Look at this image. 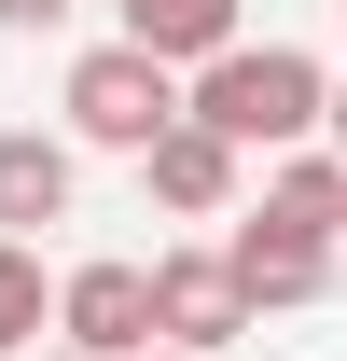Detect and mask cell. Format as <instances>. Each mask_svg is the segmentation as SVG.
<instances>
[{"label":"cell","instance_id":"cell-1","mask_svg":"<svg viewBox=\"0 0 347 361\" xmlns=\"http://www.w3.org/2000/svg\"><path fill=\"white\" fill-rule=\"evenodd\" d=\"M319 56L305 42H222L181 70V126H209L222 153H292V139H319Z\"/></svg>","mask_w":347,"mask_h":361},{"label":"cell","instance_id":"cell-2","mask_svg":"<svg viewBox=\"0 0 347 361\" xmlns=\"http://www.w3.org/2000/svg\"><path fill=\"white\" fill-rule=\"evenodd\" d=\"M56 111H70V126H56L70 153H126V167H139V139L181 126V70H167V56H139V42H84Z\"/></svg>","mask_w":347,"mask_h":361},{"label":"cell","instance_id":"cell-3","mask_svg":"<svg viewBox=\"0 0 347 361\" xmlns=\"http://www.w3.org/2000/svg\"><path fill=\"white\" fill-rule=\"evenodd\" d=\"M222 223H236V236H209V250H222V278L250 292V319L334 292V236H319V223H278V209H222Z\"/></svg>","mask_w":347,"mask_h":361},{"label":"cell","instance_id":"cell-4","mask_svg":"<svg viewBox=\"0 0 347 361\" xmlns=\"http://www.w3.org/2000/svg\"><path fill=\"white\" fill-rule=\"evenodd\" d=\"M56 348H84V361L153 348V264H126V250L70 264V278H56Z\"/></svg>","mask_w":347,"mask_h":361},{"label":"cell","instance_id":"cell-5","mask_svg":"<svg viewBox=\"0 0 347 361\" xmlns=\"http://www.w3.org/2000/svg\"><path fill=\"white\" fill-rule=\"evenodd\" d=\"M236 334H250V292L222 278V250H153V348L222 361Z\"/></svg>","mask_w":347,"mask_h":361},{"label":"cell","instance_id":"cell-6","mask_svg":"<svg viewBox=\"0 0 347 361\" xmlns=\"http://www.w3.org/2000/svg\"><path fill=\"white\" fill-rule=\"evenodd\" d=\"M236 180H250V153H222L209 126H153V139H139V195H153L167 223H222Z\"/></svg>","mask_w":347,"mask_h":361},{"label":"cell","instance_id":"cell-7","mask_svg":"<svg viewBox=\"0 0 347 361\" xmlns=\"http://www.w3.org/2000/svg\"><path fill=\"white\" fill-rule=\"evenodd\" d=\"M70 195H84V153L42 126H0V236H28V223H70Z\"/></svg>","mask_w":347,"mask_h":361},{"label":"cell","instance_id":"cell-8","mask_svg":"<svg viewBox=\"0 0 347 361\" xmlns=\"http://www.w3.org/2000/svg\"><path fill=\"white\" fill-rule=\"evenodd\" d=\"M111 14H126L111 42L167 56V70H195V56H222V42H250V28H236V0H111Z\"/></svg>","mask_w":347,"mask_h":361},{"label":"cell","instance_id":"cell-9","mask_svg":"<svg viewBox=\"0 0 347 361\" xmlns=\"http://www.w3.org/2000/svg\"><path fill=\"white\" fill-rule=\"evenodd\" d=\"M42 334H56V278H42L28 236H0V361H28Z\"/></svg>","mask_w":347,"mask_h":361},{"label":"cell","instance_id":"cell-10","mask_svg":"<svg viewBox=\"0 0 347 361\" xmlns=\"http://www.w3.org/2000/svg\"><path fill=\"white\" fill-rule=\"evenodd\" d=\"M334 195H347V167L319 153V139H292V153L264 167V209H278V223H319V236H334Z\"/></svg>","mask_w":347,"mask_h":361},{"label":"cell","instance_id":"cell-11","mask_svg":"<svg viewBox=\"0 0 347 361\" xmlns=\"http://www.w3.org/2000/svg\"><path fill=\"white\" fill-rule=\"evenodd\" d=\"M70 14H84V0H0V28H14V42H42V28H70Z\"/></svg>","mask_w":347,"mask_h":361},{"label":"cell","instance_id":"cell-12","mask_svg":"<svg viewBox=\"0 0 347 361\" xmlns=\"http://www.w3.org/2000/svg\"><path fill=\"white\" fill-rule=\"evenodd\" d=\"M319 153L347 167V84H319Z\"/></svg>","mask_w":347,"mask_h":361},{"label":"cell","instance_id":"cell-13","mask_svg":"<svg viewBox=\"0 0 347 361\" xmlns=\"http://www.w3.org/2000/svg\"><path fill=\"white\" fill-rule=\"evenodd\" d=\"M28 361H84V348H28Z\"/></svg>","mask_w":347,"mask_h":361},{"label":"cell","instance_id":"cell-14","mask_svg":"<svg viewBox=\"0 0 347 361\" xmlns=\"http://www.w3.org/2000/svg\"><path fill=\"white\" fill-rule=\"evenodd\" d=\"M126 361H181V348H126Z\"/></svg>","mask_w":347,"mask_h":361},{"label":"cell","instance_id":"cell-15","mask_svg":"<svg viewBox=\"0 0 347 361\" xmlns=\"http://www.w3.org/2000/svg\"><path fill=\"white\" fill-rule=\"evenodd\" d=\"M334 236H347V195H334Z\"/></svg>","mask_w":347,"mask_h":361}]
</instances>
